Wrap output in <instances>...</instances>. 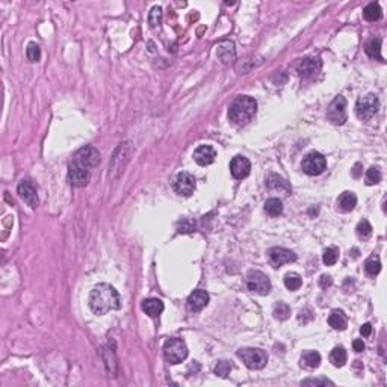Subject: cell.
Returning a JSON list of instances; mask_svg holds the SVG:
<instances>
[{
	"label": "cell",
	"instance_id": "obj_3",
	"mask_svg": "<svg viewBox=\"0 0 387 387\" xmlns=\"http://www.w3.org/2000/svg\"><path fill=\"white\" fill-rule=\"evenodd\" d=\"M163 357L170 365H179L188 357V347L182 339L173 338L163 344Z\"/></svg>",
	"mask_w": 387,
	"mask_h": 387
},
{
	"label": "cell",
	"instance_id": "obj_25",
	"mask_svg": "<svg viewBox=\"0 0 387 387\" xmlns=\"http://www.w3.org/2000/svg\"><path fill=\"white\" fill-rule=\"evenodd\" d=\"M330 360H331V363H333L335 366L342 368V366L347 363V360H348V354H347L345 348H344V347H336V348H333V351H331V354H330Z\"/></svg>",
	"mask_w": 387,
	"mask_h": 387
},
{
	"label": "cell",
	"instance_id": "obj_12",
	"mask_svg": "<svg viewBox=\"0 0 387 387\" xmlns=\"http://www.w3.org/2000/svg\"><path fill=\"white\" fill-rule=\"evenodd\" d=\"M269 259H271V263L279 268V266H283L286 263H292L297 260V254L288 248H283V247H274L269 250Z\"/></svg>",
	"mask_w": 387,
	"mask_h": 387
},
{
	"label": "cell",
	"instance_id": "obj_35",
	"mask_svg": "<svg viewBox=\"0 0 387 387\" xmlns=\"http://www.w3.org/2000/svg\"><path fill=\"white\" fill-rule=\"evenodd\" d=\"M232 363L230 362H227V360H221V362H218L216 363V366H215V374L216 375H219V377H223V378H226L229 374H230V371H232Z\"/></svg>",
	"mask_w": 387,
	"mask_h": 387
},
{
	"label": "cell",
	"instance_id": "obj_39",
	"mask_svg": "<svg viewBox=\"0 0 387 387\" xmlns=\"http://www.w3.org/2000/svg\"><path fill=\"white\" fill-rule=\"evenodd\" d=\"M353 348H354L356 353H362V351H365V342L362 339H356L353 342Z\"/></svg>",
	"mask_w": 387,
	"mask_h": 387
},
{
	"label": "cell",
	"instance_id": "obj_29",
	"mask_svg": "<svg viewBox=\"0 0 387 387\" xmlns=\"http://www.w3.org/2000/svg\"><path fill=\"white\" fill-rule=\"evenodd\" d=\"M339 260V248L338 247H328L322 254V262L327 266H333Z\"/></svg>",
	"mask_w": 387,
	"mask_h": 387
},
{
	"label": "cell",
	"instance_id": "obj_15",
	"mask_svg": "<svg viewBox=\"0 0 387 387\" xmlns=\"http://www.w3.org/2000/svg\"><path fill=\"white\" fill-rule=\"evenodd\" d=\"M321 68H322V62L319 58H306L298 64L297 71L303 77H315L321 71Z\"/></svg>",
	"mask_w": 387,
	"mask_h": 387
},
{
	"label": "cell",
	"instance_id": "obj_32",
	"mask_svg": "<svg viewBox=\"0 0 387 387\" xmlns=\"http://www.w3.org/2000/svg\"><path fill=\"white\" fill-rule=\"evenodd\" d=\"M381 170L378 167H371L366 171V183L368 185H377L381 182Z\"/></svg>",
	"mask_w": 387,
	"mask_h": 387
},
{
	"label": "cell",
	"instance_id": "obj_34",
	"mask_svg": "<svg viewBox=\"0 0 387 387\" xmlns=\"http://www.w3.org/2000/svg\"><path fill=\"white\" fill-rule=\"evenodd\" d=\"M162 21V8L160 6H153L150 14H148V23L151 27H156L159 26Z\"/></svg>",
	"mask_w": 387,
	"mask_h": 387
},
{
	"label": "cell",
	"instance_id": "obj_28",
	"mask_svg": "<svg viewBox=\"0 0 387 387\" xmlns=\"http://www.w3.org/2000/svg\"><path fill=\"white\" fill-rule=\"evenodd\" d=\"M285 286L289 291H298L303 286V279L297 272H289L285 275Z\"/></svg>",
	"mask_w": 387,
	"mask_h": 387
},
{
	"label": "cell",
	"instance_id": "obj_26",
	"mask_svg": "<svg viewBox=\"0 0 387 387\" xmlns=\"http://www.w3.org/2000/svg\"><path fill=\"white\" fill-rule=\"evenodd\" d=\"M265 212L269 216H279L283 213V203L279 198H269L265 203Z\"/></svg>",
	"mask_w": 387,
	"mask_h": 387
},
{
	"label": "cell",
	"instance_id": "obj_10",
	"mask_svg": "<svg viewBox=\"0 0 387 387\" xmlns=\"http://www.w3.org/2000/svg\"><path fill=\"white\" fill-rule=\"evenodd\" d=\"M174 191L179 195H183V197H189L191 194H194V191H195L194 176L186 173V171L179 173L174 179Z\"/></svg>",
	"mask_w": 387,
	"mask_h": 387
},
{
	"label": "cell",
	"instance_id": "obj_6",
	"mask_svg": "<svg viewBox=\"0 0 387 387\" xmlns=\"http://www.w3.org/2000/svg\"><path fill=\"white\" fill-rule=\"evenodd\" d=\"M327 120L335 126H342L348 120L347 114V100L342 95H338L327 109Z\"/></svg>",
	"mask_w": 387,
	"mask_h": 387
},
{
	"label": "cell",
	"instance_id": "obj_17",
	"mask_svg": "<svg viewBox=\"0 0 387 387\" xmlns=\"http://www.w3.org/2000/svg\"><path fill=\"white\" fill-rule=\"evenodd\" d=\"M216 157V151L213 147L210 145H200L195 151H194V160L201 165V167H206V165H210L213 163Z\"/></svg>",
	"mask_w": 387,
	"mask_h": 387
},
{
	"label": "cell",
	"instance_id": "obj_7",
	"mask_svg": "<svg viewBox=\"0 0 387 387\" xmlns=\"http://www.w3.org/2000/svg\"><path fill=\"white\" fill-rule=\"evenodd\" d=\"M303 171L309 176H319L327 170V159L319 151H312L303 159Z\"/></svg>",
	"mask_w": 387,
	"mask_h": 387
},
{
	"label": "cell",
	"instance_id": "obj_11",
	"mask_svg": "<svg viewBox=\"0 0 387 387\" xmlns=\"http://www.w3.org/2000/svg\"><path fill=\"white\" fill-rule=\"evenodd\" d=\"M89 180V170L77 165V163H71L68 168V182L71 186L74 188H83Z\"/></svg>",
	"mask_w": 387,
	"mask_h": 387
},
{
	"label": "cell",
	"instance_id": "obj_30",
	"mask_svg": "<svg viewBox=\"0 0 387 387\" xmlns=\"http://www.w3.org/2000/svg\"><path fill=\"white\" fill-rule=\"evenodd\" d=\"M274 316L279 321H286L291 316V307L286 303H279L274 307Z\"/></svg>",
	"mask_w": 387,
	"mask_h": 387
},
{
	"label": "cell",
	"instance_id": "obj_21",
	"mask_svg": "<svg viewBox=\"0 0 387 387\" xmlns=\"http://www.w3.org/2000/svg\"><path fill=\"white\" fill-rule=\"evenodd\" d=\"M338 204L342 212H351L357 206V197L354 195V192H350V191L342 192L338 200Z\"/></svg>",
	"mask_w": 387,
	"mask_h": 387
},
{
	"label": "cell",
	"instance_id": "obj_24",
	"mask_svg": "<svg viewBox=\"0 0 387 387\" xmlns=\"http://www.w3.org/2000/svg\"><path fill=\"white\" fill-rule=\"evenodd\" d=\"M301 365L309 369H315L321 365V354L316 351H304L301 357Z\"/></svg>",
	"mask_w": 387,
	"mask_h": 387
},
{
	"label": "cell",
	"instance_id": "obj_20",
	"mask_svg": "<svg viewBox=\"0 0 387 387\" xmlns=\"http://www.w3.org/2000/svg\"><path fill=\"white\" fill-rule=\"evenodd\" d=\"M142 310L151 316V318H157L162 312H163V303L157 298H148V300H144L142 303Z\"/></svg>",
	"mask_w": 387,
	"mask_h": 387
},
{
	"label": "cell",
	"instance_id": "obj_38",
	"mask_svg": "<svg viewBox=\"0 0 387 387\" xmlns=\"http://www.w3.org/2000/svg\"><path fill=\"white\" fill-rule=\"evenodd\" d=\"M194 230V224L189 219H183L182 223H179V232L180 233H189Z\"/></svg>",
	"mask_w": 387,
	"mask_h": 387
},
{
	"label": "cell",
	"instance_id": "obj_4",
	"mask_svg": "<svg viewBox=\"0 0 387 387\" xmlns=\"http://www.w3.org/2000/svg\"><path fill=\"white\" fill-rule=\"evenodd\" d=\"M238 357L248 369H263L268 363V354L260 348H241Z\"/></svg>",
	"mask_w": 387,
	"mask_h": 387
},
{
	"label": "cell",
	"instance_id": "obj_18",
	"mask_svg": "<svg viewBox=\"0 0 387 387\" xmlns=\"http://www.w3.org/2000/svg\"><path fill=\"white\" fill-rule=\"evenodd\" d=\"M216 54H218V58H219L224 64H229V62L235 61V58H236L235 44H233L232 41H223V42L216 47Z\"/></svg>",
	"mask_w": 387,
	"mask_h": 387
},
{
	"label": "cell",
	"instance_id": "obj_2",
	"mask_svg": "<svg viewBox=\"0 0 387 387\" xmlns=\"http://www.w3.org/2000/svg\"><path fill=\"white\" fill-rule=\"evenodd\" d=\"M257 110V101L250 95L236 97L229 107V118L238 126L247 124Z\"/></svg>",
	"mask_w": 387,
	"mask_h": 387
},
{
	"label": "cell",
	"instance_id": "obj_8",
	"mask_svg": "<svg viewBox=\"0 0 387 387\" xmlns=\"http://www.w3.org/2000/svg\"><path fill=\"white\" fill-rule=\"evenodd\" d=\"M247 286L251 292L259 295H268L271 291V280L262 271H250L247 275Z\"/></svg>",
	"mask_w": 387,
	"mask_h": 387
},
{
	"label": "cell",
	"instance_id": "obj_37",
	"mask_svg": "<svg viewBox=\"0 0 387 387\" xmlns=\"http://www.w3.org/2000/svg\"><path fill=\"white\" fill-rule=\"evenodd\" d=\"M303 386H333L335 383L327 378H307L303 380Z\"/></svg>",
	"mask_w": 387,
	"mask_h": 387
},
{
	"label": "cell",
	"instance_id": "obj_31",
	"mask_svg": "<svg viewBox=\"0 0 387 387\" xmlns=\"http://www.w3.org/2000/svg\"><path fill=\"white\" fill-rule=\"evenodd\" d=\"M356 233H357V236H359L360 239H368V238L372 235V226H371V223L366 221V219L360 221L359 226H357V229H356Z\"/></svg>",
	"mask_w": 387,
	"mask_h": 387
},
{
	"label": "cell",
	"instance_id": "obj_13",
	"mask_svg": "<svg viewBox=\"0 0 387 387\" xmlns=\"http://www.w3.org/2000/svg\"><path fill=\"white\" fill-rule=\"evenodd\" d=\"M17 192L20 195V198L32 209H35L38 206V195H36V189L35 186L29 182V180H21L18 183V188H17Z\"/></svg>",
	"mask_w": 387,
	"mask_h": 387
},
{
	"label": "cell",
	"instance_id": "obj_1",
	"mask_svg": "<svg viewBox=\"0 0 387 387\" xmlns=\"http://www.w3.org/2000/svg\"><path fill=\"white\" fill-rule=\"evenodd\" d=\"M89 309L95 315H106L110 310H118L121 307V300L117 289L107 283L97 285L89 294Z\"/></svg>",
	"mask_w": 387,
	"mask_h": 387
},
{
	"label": "cell",
	"instance_id": "obj_16",
	"mask_svg": "<svg viewBox=\"0 0 387 387\" xmlns=\"http://www.w3.org/2000/svg\"><path fill=\"white\" fill-rule=\"evenodd\" d=\"M209 304V294L206 291L197 289L188 298V307L191 312H200Z\"/></svg>",
	"mask_w": 387,
	"mask_h": 387
},
{
	"label": "cell",
	"instance_id": "obj_19",
	"mask_svg": "<svg viewBox=\"0 0 387 387\" xmlns=\"http://www.w3.org/2000/svg\"><path fill=\"white\" fill-rule=\"evenodd\" d=\"M328 324L331 328L335 330H345L347 325H348V318L345 315L344 310H339V309H335L330 316H328Z\"/></svg>",
	"mask_w": 387,
	"mask_h": 387
},
{
	"label": "cell",
	"instance_id": "obj_22",
	"mask_svg": "<svg viewBox=\"0 0 387 387\" xmlns=\"http://www.w3.org/2000/svg\"><path fill=\"white\" fill-rule=\"evenodd\" d=\"M266 185H268V188L269 189H279V191H283L285 194H289L291 192V186H289V183L283 179V177H280V176H277V174H271L268 179H266Z\"/></svg>",
	"mask_w": 387,
	"mask_h": 387
},
{
	"label": "cell",
	"instance_id": "obj_5",
	"mask_svg": "<svg viewBox=\"0 0 387 387\" xmlns=\"http://www.w3.org/2000/svg\"><path fill=\"white\" fill-rule=\"evenodd\" d=\"M378 109H380V100L375 94L362 95V97H359V100L356 103V114L363 121H368L372 117H375Z\"/></svg>",
	"mask_w": 387,
	"mask_h": 387
},
{
	"label": "cell",
	"instance_id": "obj_23",
	"mask_svg": "<svg viewBox=\"0 0 387 387\" xmlns=\"http://www.w3.org/2000/svg\"><path fill=\"white\" fill-rule=\"evenodd\" d=\"M363 17H365V20H368V21H378V20L383 17L381 6H380L377 2H371L369 5L365 6V9H363Z\"/></svg>",
	"mask_w": 387,
	"mask_h": 387
},
{
	"label": "cell",
	"instance_id": "obj_40",
	"mask_svg": "<svg viewBox=\"0 0 387 387\" xmlns=\"http://www.w3.org/2000/svg\"><path fill=\"white\" fill-rule=\"evenodd\" d=\"M360 333H362V336H365V338L371 336V333H372V325H371V324H363L362 328H360Z\"/></svg>",
	"mask_w": 387,
	"mask_h": 387
},
{
	"label": "cell",
	"instance_id": "obj_41",
	"mask_svg": "<svg viewBox=\"0 0 387 387\" xmlns=\"http://www.w3.org/2000/svg\"><path fill=\"white\" fill-rule=\"evenodd\" d=\"M331 283H333V280H331L330 275H322V277H321V286H322V288L330 286Z\"/></svg>",
	"mask_w": 387,
	"mask_h": 387
},
{
	"label": "cell",
	"instance_id": "obj_27",
	"mask_svg": "<svg viewBox=\"0 0 387 387\" xmlns=\"http://www.w3.org/2000/svg\"><path fill=\"white\" fill-rule=\"evenodd\" d=\"M366 53L371 56V58H375V59H380L383 61V56H381V39L380 38H374L368 42L366 45Z\"/></svg>",
	"mask_w": 387,
	"mask_h": 387
},
{
	"label": "cell",
	"instance_id": "obj_9",
	"mask_svg": "<svg viewBox=\"0 0 387 387\" xmlns=\"http://www.w3.org/2000/svg\"><path fill=\"white\" fill-rule=\"evenodd\" d=\"M74 163L89 170V168H95L100 163V151L92 147V145H86L83 148H80L76 156H74Z\"/></svg>",
	"mask_w": 387,
	"mask_h": 387
},
{
	"label": "cell",
	"instance_id": "obj_14",
	"mask_svg": "<svg viewBox=\"0 0 387 387\" xmlns=\"http://www.w3.org/2000/svg\"><path fill=\"white\" fill-rule=\"evenodd\" d=\"M251 163L245 156H235L230 162V173L235 179L242 180L250 176Z\"/></svg>",
	"mask_w": 387,
	"mask_h": 387
},
{
	"label": "cell",
	"instance_id": "obj_36",
	"mask_svg": "<svg viewBox=\"0 0 387 387\" xmlns=\"http://www.w3.org/2000/svg\"><path fill=\"white\" fill-rule=\"evenodd\" d=\"M365 269H366V272H368L369 275L375 277V275L381 271V263H380V260H378V259H371V260H368V262H366Z\"/></svg>",
	"mask_w": 387,
	"mask_h": 387
},
{
	"label": "cell",
	"instance_id": "obj_33",
	"mask_svg": "<svg viewBox=\"0 0 387 387\" xmlns=\"http://www.w3.org/2000/svg\"><path fill=\"white\" fill-rule=\"evenodd\" d=\"M26 56L30 62H38L39 58H41V48L38 44L35 42H29L27 44V48H26Z\"/></svg>",
	"mask_w": 387,
	"mask_h": 387
}]
</instances>
